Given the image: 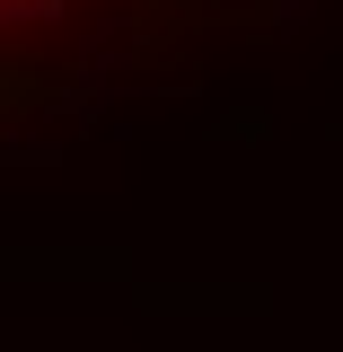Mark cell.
Returning a JSON list of instances; mask_svg holds the SVG:
<instances>
[{"label": "cell", "mask_w": 343, "mask_h": 352, "mask_svg": "<svg viewBox=\"0 0 343 352\" xmlns=\"http://www.w3.org/2000/svg\"><path fill=\"white\" fill-rule=\"evenodd\" d=\"M141 9H176V0H0V88L124 36V18H141Z\"/></svg>", "instance_id": "obj_1"}]
</instances>
